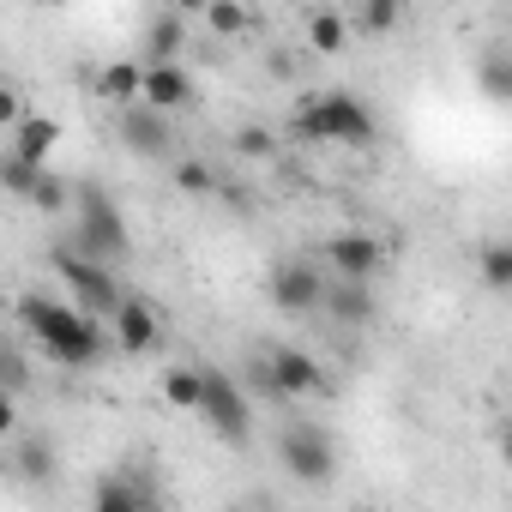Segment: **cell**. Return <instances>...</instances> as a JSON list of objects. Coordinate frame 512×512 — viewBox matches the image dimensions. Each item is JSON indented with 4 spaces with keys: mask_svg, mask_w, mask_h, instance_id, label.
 <instances>
[{
    "mask_svg": "<svg viewBox=\"0 0 512 512\" xmlns=\"http://www.w3.org/2000/svg\"><path fill=\"white\" fill-rule=\"evenodd\" d=\"M13 464H19V476H49L55 470V446L43 440V434H31V440H19V452H13Z\"/></svg>",
    "mask_w": 512,
    "mask_h": 512,
    "instance_id": "7402d4cb",
    "label": "cell"
},
{
    "mask_svg": "<svg viewBox=\"0 0 512 512\" xmlns=\"http://www.w3.org/2000/svg\"><path fill=\"white\" fill-rule=\"evenodd\" d=\"M91 506H97V512H145V506H157V494H151L139 476H103V482L91 488Z\"/></svg>",
    "mask_w": 512,
    "mask_h": 512,
    "instance_id": "5bb4252c",
    "label": "cell"
},
{
    "mask_svg": "<svg viewBox=\"0 0 512 512\" xmlns=\"http://www.w3.org/2000/svg\"><path fill=\"white\" fill-rule=\"evenodd\" d=\"M163 398L175 410H193L199 416V404H205V368H169L163 374Z\"/></svg>",
    "mask_w": 512,
    "mask_h": 512,
    "instance_id": "ac0fdd59",
    "label": "cell"
},
{
    "mask_svg": "<svg viewBox=\"0 0 512 512\" xmlns=\"http://www.w3.org/2000/svg\"><path fill=\"white\" fill-rule=\"evenodd\" d=\"M326 272L320 266H308V260H278L272 266V278H266V296H272V308L278 314H314V308H326Z\"/></svg>",
    "mask_w": 512,
    "mask_h": 512,
    "instance_id": "52a82bcc",
    "label": "cell"
},
{
    "mask_svg": "<svg viewBox=\"0 0 512 512\" xmlns=\"http://www.w3.org/2000/svg\"><path fill=\"white\" fill-rule=\"evenodd\" d=\"M253 380H260L272 398H302V392H314L326 374H320V362L308 356V350H296V344H278L260 368H253Z\"/></svg>",
    "mask_w": 512,
    "mask_h": 512,
    "instance_id": "ba28073f",
    "label": "cell"
},
{
    "mask_svg": "<svg viewBox=\"0 0 512 512\" xmlns=\"http://www.w3.org/2000/svg\"><path fill=\"white\" fill-rule=\"evenodd\" d=\"M49 266L61 272V284L73 290V302L91 314V320H115L121 314V284H115V266H103V260H91V253H79L73 241H61L55 253H49Z\"/></svg>",
    "mask_w": 512,
    "mask_h": 512,
    "instance_id": "277c9868",
    "label": "cell"
},
{
    "mask_svg": "<svg viewBox=\"0 0 512 512\" xmlns=\"http://www.w3.org/2000/svg\"><path fill=\"white\" fill-rule=\"evenodd\" d=\"M7 392H25V356L7 350Z\"/></svg>",
    "mask_w": 512,
    "mask_h": 512,
    "instance_id": "f1b7e54d",
    "label": "cell"
},
{
    "mask_svg": "<svg viewBox=\"0 0 512 512\" xmlns=\"http://www.w3.org/2000/svg\"><path fill=\"white\" fill-rule=\"evenodd\" d=\"M43 175H49V163H31V157H19V151L0 157V181H7V193H19V199H31Z\"/></svg>",
    "mask_w": 512,
    "mask_h": 512,
    "instance_id": "ffe728a7",
    "label": "cell"
},
{
    "mask_svg": "<svg viewBox=\"0 0 512 512\" xmlns=\"http://www.w3.org/2000/svg\"><path fill=\"white\" fill-rule=\"evenodd\" d=\"M272 151H278L272 127H241V133H235V157H247V163H260V157H272Z\"/></svg>",
    "mask_w": 512,
    "mask_h": 512,
    "instance_id": "484cf974",
    "label": "cell"
},
{
    "mask_svg": "<svg viewBox=\"0 0 512 512\" xmlns=\"http://www.w3.org/2000/svg\"><path fill=\"white\" fill-rule=\"evenodd\" d=\"M199 416H205V428H211L217 440H229V446H247V434H253V410H247L241 386H235L223 368H205V404H199Z\"/></svg>",
    "mask_w": 512,
    "mask_h": 512,
    "instance_id": "8992f818",
    "label": "cell"
},
{
    "mask_svg": "<svg viewBox=\"0 0 512 512\" xmlns=\"http://www.w3.org/2000/svg\"><path fill=\"white\" fill-rule=\"evenodd\" d=\"M500 458H506V470H512V428L500 434Z\"/></svg>",
    "mask_w": 512,
    "mask_h": 512,
    "instance_id": "4dcf8cb0",
    "label": "cell"
},
{
    "mask_svg": "<svg viewBox=\"0 0 512 512\" xmlns=\"http://www.w3.org/2000/svg\"><path fill=\"white\" fill-rule=\"evenodd\" d=\"M97 97H115V103H139L145 97V61H115L97 73Z\"/></svg>",
    "mask_w": 512,
    "mask_h": 512,
    "instance_id": "e0dca14e",
    "label": "cell"
},
{
    "mask_svg": "<svg viewBox=\"0 0 512 512\" xmlns=\"http://www.w3.org/2000/svg\"><path fill=\"white\" fill-rule=\"evenodd\" d=\"M73 247L91 253V260H103V266H121L127 253H133V235H127V223H121V205H115L97 181H85V187L73 193Z\"/></svg>",
    "mask_w": 512,
    "mask_h": 512,
    "instance_id": "3957f363",
    "label": "cell"
},
{
    "mask_svg": "<svg viewBox=\"0 0 512 512\" xmlns=\"http://www.w3.org/2000/svg\"><path fill=\"white\" fill-rule=\"evenodd\" d=\"M476 272H482V284H488V290L512 296V241H488V247L476 253Z\"/></svg>",
    "mask_w": 512,
    "mask_h": 512,
    "instance_id": "d6986e66",
    "label": "cell"
},
{
    "mask_svg": "<svg viewBox=\"0 0 512 512\" xmlns=\"http://www.w3.org/2000/svg\"><path fill=\"white\" fill-rule=\"evenodd\" d=\"M19 320H25V332L43 344V356L61 362V368H85V362L103 356V332H97V320H91L79 302L19 296Z\"/></svg>",
    "mask_w": 512,
    "mask_h": 512,
    "instance_id": "6da1fadb",
    "label": "cell"
},
{
    "mask_svg": "<svg viewBox=\"0 0 512 512\" xmlns=\"http://www.w3.org/2000/svg\"><path fill=\"white\" fill-rule=\"evenodd\" d=\"M326 314H332L338 326H368V320H374V290H368V278H338V272H332V284H326Z\"/></svg>",
    "mask_w": 512,
    "mask_h": 512,
    "instance_id": "7c38bea8",
    "label": "cell"
},
{
    "mask_svg": "<svg viewBox=\"0 0 512 512\" xmlns=\"http://www.w3.org/2000/svg\"><path fill=\"white\" fill-rule=\"evenodd\" d=\"M326 266L338 272V278H374L380 266H386V247L374 241V235H332L326 241Z\"/></svg>",
    "mask_w": 512,
    "mask_h": 512,
    "instance_id": "30bf717a",
    "label": "cell"
},
{
    "mask_svg": "<svg viewBox=\"0 0 512 512\" xmlns=\"http://www.w3.org/2000/svg\"><path fill=\"white\" fill-rule=\"evenodd\" d=\"M55 7H61V0H55Z\"/></svg>",
    "mask_w": 512,
    "mask_h": 512,
    "instance_id": "1f68e13d",
    "label": "cell"
},
{
    "mask_svg": "<svg viewBox=\"0 0 512 512\" xmlns=\"http://www.w3.org/2000/svg\"><path fill=\"white\" fill-rule=\"evenodd\" d=\"M290 133L302 145H320V139H332V145H368L374 139V109L362 97H350V91H326V97L296 103Z\"/></svg>",
    "mask_w": 512,
    "mask_h": 512,
    "instance_id": "7a4b0ae2",
    "label": "cell"
},
{
    "mask_svg": "<svg viewBox=\"0 0 512 512\" xmlns=\"http://www.w3.org/2000/svg\"><path fill=\"white\" fill-rule=\"evenodd\" d=\"M61 145V127L49 121V115H25L19 127H13V151L19 157H31V163H49V151Z\"/></svg>",
    "mask_w": 512,
    "mask_h": 512,
    "instance_id": "2e32d148",
    "label": "cell"
},
{
    "mask_svg": "<svg viewBox=\"0 0 512 512\" xmlns=\"http://www.w3.org/2000/svg\"><path fill=\"white\" fill-rule=\"evenodd\" d=\"M163 7H175V13H187V19H193V13H205V7H211V0H163Z\"/></svg>",
    "mask_w": 512,
    "mask_h": 512,
    "instance_id": "f546056e",
    "label": "cell"
},
{
    "mask_svg": "<svg viewBox=\"0 0 512 512\" xmlns=\"http://www.w3.org/2000/svg\"><path fill=\"white\" fill-rule=\"evenodd\" d=\"M205 25H211L217 37H241V31L253 25V13L235 7V0H211V7H205Z\"/></svg>",
    "mask_w": 512,
    "mask_h": 512,
    "instance_id": "cb8c5ba5",
    "label": "cell"
},
{
    "mask_svg": "<svg viewBox=\"0 0 512 512\" xmlns=\"http://www.w3.org/2000/svg\"><path fill=\"white\" fill-rule=\"evenodd\" d=\"M145 103L163 109V115L187 109L193 103V73L181 61H145Z\"/></svg>",
    "mask_w": 512,
    "mask_h": 512,
    "instance_id": "8fae6325",
    "label": "cell"
},
{
    "mask_svg": "<svg viewBox=\"0 0 512 512\" xmlns=\"http://www.w3.org/2000/svg\"><path fill=\"white\" fill-rule=\"evenodd\" d=\"M308 43H314L320 55H338V49L350 43V25H344L338 13H314V25H308Z\"/></svg>",
    "mask_w": 512,
    "mask_h": 512,
    "instance_id": "603a6c76",
    "label": "cell"
},
{
    "mask_svg": "<svg viewBox=\"0 0 512 512\" xmlns=\"http://www.w3.org/2000/svg\"><path fill=\"white\" fill-rule=\"evenodd\" d=\"M175 187H181V193H211V187H217V169L199 163V157H187V163H175Z\"/></svg>",
    "mask_w": 512,
    "mask_h": 512,
    "instance_id": "4316f807",
    "label": "cell"
},
{
    "mask_svg": "<svg viewBox=\"0 0 512 512\" xmlns=\"http://www.w3.org/2000/svg\"><path fill=\"white\" fill-rule=\"evenodd\" d=\"M398 19H404V0H362V25H368L374 37H392Z\"/></svg>",
    "mask_w": 512,
    "mask_h": 512,
    "instance_id": "d4e9b609",
    "label": "cell"
},
{
    "mask_svg": "<svg viewBox=\"0 0 512 512\" xmlns=\"http://www.w3.org/2000/svg\"><path fill=\"white\" fill-rule=\"evenodd\" d=\"M278 458H284L290 476L308 482V488H320V482L338 476V446H332V434L314 428V422H284V434H278Z\"/></svg>",
    "mask_w": 512,
    "mask_h": 512,
    "instance_id": "5b68a950",
    "label": "cell"
},
{
    "mask_svg": "<svg viewBox=\"0 0 512 512\" xmlns=\"http://www.w3.org/2000/svg\"><path fill=\"white\" fill-rule=\"evenodd\" d=\"M115 344H121V356H145V350L157 344V314H151V302H121V314H115Z\"/></svg>",
    "mask_w": 512,
    "mask_h": 512,
    "instance_id": "4fadbf2b",
    "label": "cell"
},
{
    "mask_svg": "<svg viewBox=\"0 0 512 512\" xmlns=\"http://www.w3.org/2000/svg\"><path fill=\"white\" fill-rule=\"evenodd\" d=\"M181 43H187V13L163 7V13L151 19V31H145V61H175Z\"/></svg>",
    "mask_w": 512,
    "mask_h": 512,
    "instance_id": "9a60e30c",
    "label": "cell"
},
{
    "mask_svg": "<svg viewBox=\"0 0 512 512\" xmlns=\"http://www.w3.org/2000/svg\"><path fill=\"white\" fill-rule=\"evenodd\" d=\"M476 85H482V97L512 103V55H482L476 61Z\"/></svg>",
    "mask_w": 512,
    "mask_h": 512,
    "instance_id": "44dd1931",
    "label": "cell"
},
{
    "mask_svg": "<svg viewBox=\"0 0 512 512\" xmlns=\"http://www.w3.org/2000/svg\"><path fill=\"white\" fill-rule=\"evenodd\" d=\"M121 145L133 151V157H145V163H157V157H169V115L163 109H151L145 97L121 115Z\"/></svg>",
    "mask_w": 512,
    "mask_h": 512,
    "instance_id": "9c48e42d",
    "label": "cell"
},
{
    "mask_svg": "<svg viewBox=\"0 0 512 512\" xmlns=\"http://www.w3.org/2000/svg\"><path fill=\"white\" fill-rule=\"evenodd\" d=\"M31 205H43V211L55 217V211H67V187H61L55 175H43V181H37V193H31Z\"/></svg>",
    "mask_w": 512,
    "mask_h": 512,
    "instance_id": "83f0119b",
    "label": "cell"
}]
</instances>
